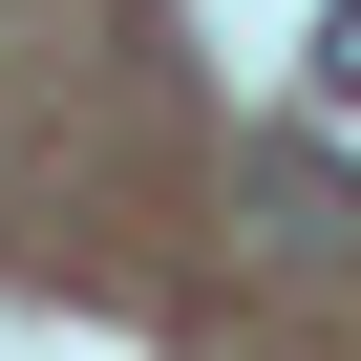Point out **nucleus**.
<instances>
[{"label":"nucleus","instance_id":"obj_2","mask_svg":"<svg viewBox=\"0 0 361 361\" xmlns=\"http://www.w3.org/2000/svg\"><path fill=\"white\" fill-rule=\"evenodd\" d=\"M319 85H340V106H361V0H340V22H319Z\"/></svg>","mask_w":361,"mask_h":361},{"label":"nucleus","instance_id":"obj_1","mask_svg":"<svg viewBox=\"0 0 361 361\" xmlns=\"http://www.w3.org/2000/svg\"><path fill=\"white\" fill-rule=\"evenodd\" d=\"M234 213H255L276 255H361V192H340L319 149H234Z\"/></svg>","mask_w":361,"mask_h":361}]
</instances>
